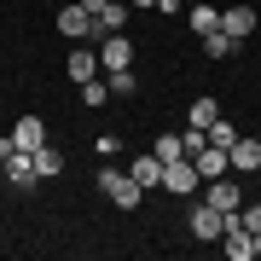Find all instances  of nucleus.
Masks as SVG:
<instances>
[{
    "instance_id": "obj_1",
    "label": "nucleus",
    "mask_w": 261,
    "mask_h": 261,
    "mask_svg": "<svg viewBox=\"0 0 261 261\" xmlns=\"http://www.w3.org/2000/svg\"><path fill=\"white\" fill-rule=\"evenodd\" d=\"M99 192L111 197L116 209H140V203H145V186H140L134 174H122V168H111V163L99 168Z\"/></svg>"
},
{
    "instance_id": "obj_2",
    "label": "nucleus",
    "mask_w": 261,
    "mask_h": 261,
    "mask_svg": "<svg viewBox=\"0 0 261 261\" xmlns=\"http://www.w3.org/2000/svg\"><path fill=\"white\" fill-rule=\"evenodd\" d=\"M58 35H70V41H105V29H99V18L75 0V6H64L58 12Z\"/></svg>"
},
{
    "instance_id": "obj_3",
    "label": "nucleus",
    "mask_w": 261,
    "mask_h": 261,
    "mask_svg": "<svg viewBox=\"0 0 261 261\" xmlns=\"http://www.w3.org/2000/svg\"><path fill=\"white\" fill-rule=\"evenodd\" d=\"M163 186L180 192V197H192V192H203V174H197L192 157H168V163H163Z\"/></svg>"
},
{
    "instance_id": "obj_4",
    "label": "nucleus",
    "mask_w": 261,
    "mask_h": 261,
    "mask_svg": "<svg viewBox=\"0 0 261 261\" xmlns=\"http://www.w3.org/2000/svg\"><path fill=\"white\" fill-rule=\"evenodd\" d=\"M186 226H192V238H203V244H215V238L226 232V215L215 209L209 197H197V203H192V215H186Z\"/></svg>"
},
{
    "instance_id": "obj_5",
    "label": "nucleus",
    "mask_w": 261,
    "mask_h": 261,
    "mask_svg": "<svg viewBox=\"0 0 261 261\" xmlns=\"http://www.w3.org/2000/svg\"><path fill=\"white\" fill-rule=\"evenodd\" d=\"M99 64H105V70H134V41H128V29L99 41Z\"/></svg>"
},
{
    "instance_id": "obj_6",
    "label": "nucleus",
    "mask_w": 261,
    "mask_h": 261,
    "mask_svg": "<svg viewBox=\"0 0 261 261\" xmlns=\"http://www.w3.org/2000/svg\"><path fill=\"white\" fill-rule=\"evenodd\" d=\"M203 197H209V203L221 209V215H238V209H244V192H238V180H226V174H221V180H203Z\"/></svg>"
},
{
    "instance_id": "obj_7",
    "label": "nucleus",
    "mask_w": 261,
    "mask_h": 261,
    "mask_svg": "<svg viewBox=\"0 0 261 261\" xmlns=\"http://www.w3.org/2000/svg\"><path fill=\"white\" fill-rule=\"evenodd\" d=\"M0 174L12 180V186H35V157H29V151H6V157H0Z\"/></svg>"
},
{
    "instance_id": "obj_8",
    "label": "nucleus",
    "mask_w": 261,
    "mask_h": 261,
    "mask_svg": "<svg viewBox=\"0 0 261 261\" xmlns=\"http://www.w3.org/2000/svg\"><path fill=\"white\" fill-rule=\"evenodd\" d=\"M192 163H197V174H203V180H221V174H232V151H221V145H203Z\"/></svg>"
},
{
    "instance_id": "obj_9",
    "label": "nucleus",
    "mask_w": 261,
    "mask_h": 261,
    "mask_svg": "<svg viewBox=\"0 0 261 261\" xmlns=\"http://www.w3.org/2000/svg\"><path fill=\"white\" fill-rule=\"evenodd\" d=\"M12 145H18V151H35V145H47V122H41L35 111H29V116H18V128H12Z\"/></svg>"
},
{
    "instance_id": "obj_10",
    "label": "nucleus",
    "mask_w": 261,
    "mask_h": 261,
    "mask_svg": "<svg viewBox=\"0 0 261 261\" xmlns=\"http://www.w3.org/2000/svg\"><path fill=\"white\" fill-rule=\"evenodd\" d=\"M64 70H70V82H93V75H99L105 64H99V53H87L82 41H75V53L64 58Z\"/></svg>"
},
{
    "instance_id": "obj_11",
    "label": "nucleus",
    "mask_w": 261,
    "mask_h": 261,
    "mask_svg": "<svg viewBox=\"0 0 261 261\" xmlns=\"http://www.w3.org/2000/svg\"><path fill=\"white\" fill-rule=\"evenodd\" d=\"M128 174L140 180L145 192H151V186H163V157H157V151H140V157L128 163Z\"/></svg>"
},
{
    "instance_id": "obj_12",
    "label": "nucleus",
    "mask_w": 261,
    "mask_h": 261,
    "mask_svg": "<svg viewBox=\"0 0 261 261\" xmlns=\"http://www.w3.org/2000/svg\"><path fill=\"white\" fill-rule=\"evenodd\" d=\"M221 29H226L232 41H244V35L255 29V6H226V12H221Z\"/></svg>"
},
{
    "instance_id": "obj_13",
    "label": "nucleus",
    "mask_w": 261,
    "mask_h": 261,
    "mask_svg": "<svg viewBox=\"0 0 261 261\" xmlns=\"http://www.w3.org/2000/svg\"><path fill=\"white\" fill-rule=\"evenodd\" d=\"M232 168H238V174H261V140H244V134H238V145H232Z\"/></svg>"
},
{
    "instance_id": "obj_14",
    "label": "nucleus",
    "mask_w": 261,
    "mask_h": 261,
    "mask_svg": "<svg viewBox=\"0 0 261 261\" xmlns=\"http://www.w3.org/2000/svg\"><path fill=\"white\" fill-rule=\"evenodd\" d=\"M29 157H35V174H41V180H58V174H64V157H58L53 145H35Z\"/></svg>"
},
{
    "instance_id": "obj_15",
    "label": "nucleus",
    "mask_w": 261,
    "mask_h": 261,
    "mask_svg": "<svg viewBox=\"0 0 261 261\" xmlns=\"http://www.w3.org/2000/svg\"><path fill=\"white\" fill-rule=\"evenodd\" d=\"M105 82H111V99H134L140 93V75L134 70H105Z\"/></svg>"
},
{
    "instance_id": "obj_16",
    "label": "nucleus",
    "mask_w": 261,
    "mask_h": 261,
    "mask_svg": "<svg viewBox=\"0 0 261 261\" xmlns=\"http://www.w3.org/2000/svg\"><path fill=\"white\" fill-rule=\"evenodd\" d=\"M93 18H99V29H105V35H122V29H128V6H122V0H111V6H105V12H93Z\"/></svg>"
},
{
    "instance_id": "obj_17",
    "label": "nucleus",
    "mask_w": 261,
    "mask_h": 261,
    "mask_svg": "<svg viewBox=\"0 0 261 261\" xmlns=\"http://www.w3.org/2000/svg\"><path fill=\"white\" fill-rule=\"evenodd\" d=\"M232 53H238V41L226 35V29H209L203 35V58H232Z\"/></svg>"
},
{
    "instance_id": "obj_18",
    "label": "nucleus",
    "mask_w": 261,
    "mask_h": 261,
    "mask_svg": "<svg viewBox=\"0 0 261 261\" xmlns=\"http://www.w3.org/2000/svg\"><path fill=\"white\" fill-rule=\"evenodd\" d=\"M186 23L197 29V35H209V29H221V12L215 6H186Z\"/></svg>"
},
{
    "instance_id": "obj_19",
    "label": "nucleus",
    "mask_w": 261,
    "mask_h": 261,
    "mask_svg": "<svg viewBox=\"0 0 261 261\" xmlns=\"http://www.w3.org/2000/svg\"><path fill=\"white\" fill-rule=\"evenodd\" d=\"M209 145L232 151V145H238V128H232V122H226V116H215V122H209Z\"/></svg>"
},
{
    "instance_id": "obj_20",
    "label": "nucleus",
    "mask_w": 261,
    "mask_h": 261,
    "mask_svg": "<svg viewBox=\"0 0 261 261\" xmlns=\"http://www.w3.org/2000/svg\"><path fill=\"white\" fill-rule=\"evenodd\" d=\"M215 116H221V105H215V99H192V111H186V122H192V128H209Z\"/></svg>"
},
{
    "instance_id": "obj_21",
    "label": "nucleus",
    "mask_w": 261,
    "mask_h": 261,
    "mask_svg": "<svg viewBox=\"0 0 261 261\" xmlns=\"http://www.w3.org/2000/svg\"><path fill=\"white\" fill-rule=\"evenodd\" d=\"M151 151H157L163 163H168V157H186V145H180V134H157V145H151Z\"/></svg>"
},
{
    "instance_id": "obj_22",
    "label": "nucleus",
    "mask_w": 261,
    "mask_h": 261,
    "mask_svg": "<svg viewBox=\"0 0 261 261\" xmlns=\"http://www.w3.org/2000/svg\"><path fill=\"white\" fill-rule=\"evenodd\" d=\"M82 99H87V105H105V99H111V82H105V75H93V82H82Z\"/></svg>"
},
{
    "instance_id": "obj_23",
    "label": "nucleus",
    "mask_w": 261,
    "mask_h": 261,
    "mask_svg": "<svg viewBox=\"0 0 261 261\" xmlns=\"http://www.w3.org/2000/svg\"><path fill=\"white\" fill-rule=\"evenodd\" d=\"M232 221H238V226H250V232H261V203H244Z\"/></svg>"
},
{
    "instance_id": "obj_24",
    "label": "nucleus",
    "mask_w": 261,
    "mask_h": 261,
    "mask_svg": "<svg viewBox=\"0 0 261 261\" xmlns=\"http://www.w3.org/2000/svg\"><path fill=\"white\" fill-rule=\"evenodd\" d=\"M82 6H87V12H105V6H111V0H82Z\"/></svg>"
},
{
    "instance_id": "obj_25",
    "label": "nucleus",
    "mask_w": 261,
    "mask_h": 261,
    "mask_svg": "<svg viewBox=\"0 0 261 261\" xmlns=\"http://www.w3.org/2000/svg\"><path fill=\"white\" fill-rule=\"evenodd\" d=\"M255 261H261V232H255Z\"/></svg>"
},
{
    "instance_id": "obj_26",
    "label": "nucleus",
    "mask_w": 261,
    "mask_h": 261,
    "mask_svg": "<svg viewBox=\"0 0 261 261\" xmlns=\"http://www.w3.org/2000/svg\"><path fill=\"white\" fill-rule=\"evenodd\" d=\"M134 6H157V0H134Z\"/></svg>"
}]
</instances>
